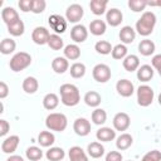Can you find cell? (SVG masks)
Returning a JSON list of instances; mask_svg holds the SVG:
<instances>
[{"instance_id":"6da1fadb","label":"cell","mask_w":161,"mask_h":161,"mask_svg":"<svg viewBox=\"0 0 161 161\" xmlns=\"http://www.w3.org/2000/svg\"><path fill=\"white\" fill-rule=\"evenodd\" d=\"M60 92V101L64 106L67 107H73L77 106L80 101V94L79 89L77 86L70 84V83H64L59 88Z\"/></svg>"},{"instance_id":"7a4b0ae2","label":"cell","mask_w":161,"mask_h":161,"mask_svg":"<svg viewBox=\"0 0 161 161\" xmlns=\"http://www.w3.org/2000/svg\"><path fill=\"white\" fill-rule=\"evenodd\" d=\"M156 25V15L152 11H145L136 23V30L140 35L147 36L153 31Z\"/></svg>"},{"instance_id":"3957f363","label":"cell","mask_w":161,"mask_h":161,"mask_svg":"<svg viewBox=\"0 0 161 161\" xmlns=\"http://www.w3.org/2000/svg\"><path fill=\"white\" fill-rule=\"evenodd\" d=\"M45 126L50 131L63 132L67 128V126H68V119H67L65 114L54 112V113H50V114L47 116V118H45Z\"/></svg>"},{"instance_id":"277c9868","label":"cell","mask_w":161,"mask_h":161,"mask_svg":"<svg viewBox=\"0 0 161 161\" xmlns=\"http://www.w3.org/2000/svg\"><path fill=\"white\" fill-rule=\"evenodd\" d=\"M31 63V57L26 52H19L16 53L9 62V67L13 72H20L25 68H28Z\"/></svg>"},{"instance_id":"5b68a950","label":"cell","mask_w":161,"mask_h":161,"mask_svg":"<svg viewBox=\"0 0 161 161\" xmlns=\"http://www.w3.org/2000/svg\"><path fill=\"white\" fill-rule=\"evenodd\" d=\"M153 97H155V92L150 86L142 84L137 88V103L141 107L150 106L153 101Z\"/></svg>"},{"instance_id":"8992f818","label":"cell","mask_w":161,"mask_h":161,"mask_svg":"<svg viewBox=\"0 0 161 161\" xmlns=\"http://www.w3.org/2000/svg\"><path fill=\"white\" fill-rule=\"evenodd\" d=\"M92 75L94 78V80L99 82V83H106L111 79V68L107 65V64H103V63H99L97 65H94L93 70H92Z\"/></svg>"},{"instance_id":"52a82bcc","label":"cell","mask_w":161,"mask_h":161,"mask_svg":"<svg viewBox=\"0 0 161 161\" xmlns=\"http://www.w3.org/2000/svg\"><path fill=\"white\" fill-rule=\"evenodd\" d=\"M84 10L79 4H72L65 10V18L69 23H78L83 18Z\"/></svg>"},{"instance_id":"ba28073f","label":"cell","mask_w":161,"mask_h":161,"mask_svg":"<svg viewBox=\"0 0 161 161\" xmlns=\"http://www.w3.org/2000/svg\"><path fill=\"white\" fill-rule=\"evenodd\" d=\"M49 36H50V33L47 28L44 26H36L33 33H31V39L35 44L38 45H44V44H48V40H49Z\"/></svg>"},{"instance_id":"9c48e42d","label":"cell","mask_w":161,"mask_h":161,"mask_svg":"<svg viewBox=\"0 0 161 161\" xmlns=\"http://www.w3.org/2000/svg\"><path fill=\"white\" fill-rule=\"evenodd\" d=\"M131 125V118L126 112H118L113 117V127L117 131H126Z\"/></svg>"},{"instance_id":"30bf717a","label":"cell","mask_w":161,"mask_h":161,"mask_svg":"<svg viewBox=\"0 0 161 161\" xmlns=\"http://www.w3.org/2000/svg\"><path fill=\"white\" fill-rule=\"evenodd\" d=\"M48 21H49L50 28L55 31V34H58V33H64L65 29H67V20H65L63 16L58 15V14L50 15L49 19H48Z\"/></svg>"},{"instance_id":"8fae6325","label":"cell","mask_w":161,"mask_h":161,"mask_svg":"<svg viewBox=\"0 0 161 161\" xmlns=\"http://www.w3.org/2000/svg\"><path fill=\"white\" fill-rule=\"evenodd\" d=\"M116 89H117L118 94L122 97H131L135 92L133 83L128 79H119L116 84Z\"/></svg>"},{"instance_id":"7c38bea8","label":"cell","mask_w":161,"mask_h":161,"mask_svg":"<svg viewBox=\"0 0 161 161\" xmlns=\"http://www.w3.org/2000/svg\"><path fill=\"white\" fill-rule=\"evenodd\" d=\"M70 38L75 43H83L88 38V30L84 25L77 24L70 29Z\"/></svg>"},{"instance_id":"4fadbf2b","label":"cell","mask_w":161,"mask_h":161,"mask_svg":"<svg viewBox=\"0 0 161 161\" xmlns=\"http://www.w3.org/2000/svg\"><path fill=\"white\" fill-rule=\"evenodd\" d=\"M73 130L78 136H87L91 132V123L87 118L79 117L73 123Z\"/></svg>"},{"instance_id":"5bb4252c","label":"cell","mask_w":161,"mask_h":161,"mask_svg":"<svg viewBox=\"0 0 161 161\" xmlns=\"http://www.w3.org/2000/svg\"><path fill=\"white\" fill-rule=\"evenodd\" d=\"M19 142H20L19 136H16V135L9 136V137H6V138L3 141V143H1V151H3L4 153H13V152L18 148Z\"/></svg>"},{"instance_id":"9a60e30c","label":"cell","mask_w":161,"mask_h":161,"mask_svg":"<svg viewBox=\"0 0 161 161\" xmlns=\"http://www.w3.org/2000/svg\"><path fill=\"white\" fill-rule=\"evenodd\" d=\"M122 19H123V15H122L121 10H118L116 8L109 9L106 14V20L111 26H118L122 23Z\"/></svg>"},{"instance_id":"2e32d148","label":"cell","mask_w":161,"mask_h":161,"mask_svg":"<svg viewBox=\"0 0 161 161\" xmlns=\"http://www.w3.org/2000/svg\"><path fill=\"white\" fill-rule=\"evenodd\" d=\"M52 68L55 73L58 74H63L64 72L68 70L69 68V63H68V59L65 57H57L53 59L52 62Z\"/></svg>"},{"instance_id":"e0dca14e","label":"cell","mask_w":161,"mask_h":161,"mask_svg":"<svg viewBox=\"0 0 161 161\" xmlns=\"http://www.w3.org/2000/svg\"><path fill=\"white\" fill-rule=\"evenodd\" d=\"M122 65L127 72H135L140 68V59L137 55L130 54L122 60Z\"/></svg>"},{"instance_id":"ac0fdd59","label":"cell","mask_w":161,"mask_h":161,"mask_svg":"<svg viewBox=\"0 0 161 161\" xmlns=\"http://www.w3.org/2000/svg\"><path fill=\"white\" fill-rule=\"evenodd\" d=\"M96 137L98 141L101 142H109L112 140H114L116 137V131L112 130L111 127H102L97 131L96 133Z\"/></svg>"},{"instance_id":"d6986e66","label":"cell","mask_w":161,"mask_h":161,"mask_svg":"<svg viewBox=\"0 0 161 161\" xmlns=\"http://www.w3.org/2000/svg\"><path fill=\"white\" fill-rule=\"evenodd\" d=\"M1 18H3V20L6 25H9V24L16 21L18 19H20L18 11L14 8H10V6H6L1 10Z\"/></svg>"},{"instance_id":"ffe728a7","label":"cell","mask_w":161,"mask_h":161,"mask_svg":"<svg viewBox=\"0 0 161 161\" xmlns=\"http://www.w3.org/2000/svg\"><path fill=\"white\" fill-rule=\"evenodd\" d=\"M135 38H136V30L132 26L126 25L119 30V39H121L122 43L130 44L135 40Z\"/></svg>"},{"instance_id":"44dd1931","label":"cell","mask_w":161,"mask_h":161,"mask_svg":"<svg viewBox=\"0 0 161 161\" xmlns=\"http://www.w3.org/2000/svg\"><path fill=\"white\" fill-rule=\"evenodd\" d=\"M153 77V68L148 64H143L137 69V79L141 82H148Z\"/></svg>"},{"instance_id":"7402d4cb","label":"cell","mask_w":161,"mask_h":161,"mask_svg":"<svg viewBox=\"0 0 161 161\" xmlns=\"http://www.w3.org/2000/svg\"><path fill=\"white\" fill-rule=\"evenodd\" d=\"M106 29H107V25H106V23H104L103 20H101V19H94V20H92L91 24H89V31H91L93 35H96V36L103 35V34L106 33Z\"/></svg>"},{"instance_id":"603a6c76","label":"cell","mask_w":161,"mask_h":161,"mask_svg":"<svg viewBox=\"0 0 161 161\" xmlns=\"http://www.w3.org/2000/svg\"><path fill=\"white\" fill-rule=\"evenodd\" d=\"M69 161H88L87 153L79 146H73L69 148Z\"/></svg>"},{"instance_id":"cb8c5ba5","label":"cell","mask_w":161,"mask_h":161,"mask_svg":"<svg viewBox=\"0 0 161 161\" xmlns=\"http://www.w3.org/2000/svg\"><path fill=\"white\" fill-rule=\"evenodd\" d=\"M39 88V82L36 78L34 77H26L24 80H23V91L28 94H33L38 91Z\"/></svg>"},{"instance_id":"d4e9b609","label":"cell","mask_w":161,"mask_h":161,"mask_svg":"<svg viewBox=\"0 0 161 161\" xmlns=\"http://www.w3.org/2000/svg\"><path fill=\"white\" fill-rule=\"evenodd\" d=\"M87 152H88V155H89L92 158H99V157H102V156L104 155V147H103L99 142L94 141V142H91V143L88 145Z\"/></svg>"},{"instance_id":"484cf974","label":"cell","mask_w":161,"mask_h":161,"mask_svg":"<svg viewBox=\"0 0 161 161\" xmlns=\"http://www.w3.org/2000/svg\"><path fill=\"white\" fill-rule=\"evenodd\" d=\"M155 48H156L155 47V43L152 40H150V39H143L138 44V52L142 55H145V57H148V55L153 54Z\"/></svg>"},{"instance_id":"4316f807","label":"cell","mask_w":161,"mask_h":161,"mask_svg":"<svg viewBox=\"0 0 161 161\" xmlns=\"http://www.w3.org/2000/svg\"><path fill=\"white\" fill-rule=\"evenodd\" d=\"M133 142V138L130 133H122L117 137V141H116V147L119 150V151H123V150H127L128 147H131Z\"/></svg>"},{"instance_id":"83f0119b","label":"cell","mask_w":161,"mask_h":161,"mask_svg":"<svg viewBox=\"0 0 161 161\" xmlns=\"http://www.w3.org/2000/svg\"><path fill=\"white\" fill-rule=\"evenodd\" d=\"M64 57L68 60H77L80 57V49L77 44H68L64 48Z\"/></svg>"},{"instance_id":"f1b7e54d","label":"cell","mask_w":161,"mask_h":161,"mask_svg":"<svg viewBox=\"0 0 161 161\" xmlns=\"http://www.w3.org/2000/svg\"><path fill=\"white\" fill-rule=\"evenodd\" d=\"M101 101H102V97L96 91H89V92H87L84 94V102L89 107H98Z\"/></svg>"},{"instance_id":"f546056e","label":"cell","mask_w":161,"mask_h":161,"mask_svg":"<svg viewBox=\"0 0 161 161\" xmlns=\"http://www.w3.org/2000/svg\"><path fill=\"white\" fill-rule=\"evenodd\" d=\"M59 104V98L55 93H48L44 96L43 98V106L45 109H49V111H53L58 107Z\"/></svg>"},{"instance_id":"4dcf8cb0","label":"cell","mask_w":161,"mask_h":161,"mask_svg":"<svg viewBox=\"0 0 161 161\" xmlns=\"http://www.w3.org/2000/svg\"><path fill=\"white\" fill-rule=\"evenodd\" d=\"M54 141H55V137H54V135H53L52 132H49V131H42V132L38 135V142H39V145L43 146V147H49V146H52V145L54 143Z\"/></svg>"},{"instance_id":"1f68e13d","label":"cell","mask_w":161,"mask_h":161,"mask_svg":"<svg viewBox=\"0 0 161 161\" xmlns=\"http://www.w3.org/2000/svg\"><path fill=\"white\" fill-rule=\"evenodd\" d=\"M108 1L107 0H92L89 3V8L94 15H102L106 11Z\"/></svg>"},{"instance_id":"d6a6232c","label":"cell","mask_w":161,"mask_h":161,"mask_svg":"<svg viewBox=\"0 0 161 161\" xmlns=\"http://www.w3.org/2000/svg\"><path fill=\"white\" fill-rule=\"evenodd\" d=\"M24 30H25V25L23 23V20L18 19L16 21L11 23L8 25V31L13 35V36H20L24 34Z\"/></svg>"},{"instance_id":"836d02e7","label":"cell","mask_w":161,"mask_h":161,"mask_svg":"<svg viewBox=\"0 0 161 161\" xmlns=\"http://www.w3.org/2000/svg\"><path fill=\"white\" fill-rule=\"evenodd\" d=\"M45 156L49 161H60V160L64 158L65 153H64V150L60 148V147H50L47 151Z\"/></svg>"},{"instance_id":"e575fe53","label":"cell","mask_w":161,"mask_h":161,"mask_svg":"<svg viewBox=\"0 0 161 161\" xmlns=\"http://www.w3.org/2000/svg\"><path fill=\"white\" fill-rule=\"evenodd\" d=\"M16 48V43L15 40H13L11 38H5L1 40L0 43V52L4 54V55H8L10 53H13Z\"/></svg>"},{"instance_id":"d590c367","label":"cell","mask_w":161,"mask_h":161,"mask_svg":"<svg viewBox=\"0 0 161 161\" xmlns=\"http://www.w3.org/2000/svg\"><path fill=\"white\" fill-rule=\"evenodd\" d=\"M25 155H26L28 160H30V161H39L43 157V151L36 146H30L26 148Z\"/></svg>"},{"instance_id":"8d00e7d4","label":"cell","mask_w":161,"mask_h":161,"mask_svg":"<svg viewBox=\"0 0 161 161\" xmlns=\"http://www.w3.org/2000/svg\"><path fill=\"white\" fill-rule=\"evenodd\" d=\"M94 49H96L97 53L103 54V55H107V54L112 53V49L113 48H112L111 43H108L107 40H98L96 43V45H94Z\"/></svg>"},{"instance_id":"74e56055","label":"cell","mask_w":161,"mask_h":161,"mask_svg":"<svg viewBox=\"0 0 161 161\" xmlns=\"http://www.w3.org/2000/svg\"><path fill=\"white\" fill-rule=\"evenodd\" d=\"M69 72H70V75L73 78H82L86 74V65L83 63L77 62V63H74V64L70 65Z\"/></svg>"},{"instance_id":"f35d334b","label":"cell","mask_w":161,"mask_h":161,"mask_svg":"<svg viewBox=\"0 0 161 161\" xmlns=\"http://www.w3.org/2000/svg\"><path fill=\"white\" fill-rule=\"evenodd\" d=\"M92 121L94 125H103L107 121V113L102 108H96L92 112Z\"/></svg>"},{"instance_id":"ab89813d","label":"cell","mask_w":161,"mask_h":161,"mask_svg":"<svg viewBox=\"0 0 161 161\" xmlns=\"http://www.w3.org/2000/svg\"><path fill=\"white\" fill-rule=\"evenodd\" d=\"M48 45L53 50H60L64 47V42H63V39L58 34H50L49 40H48Z\"/></svg>"},{"instance_id":"60d3db41","label":"cell","mask_w":161,"mask_h":161,"mask_svg":"<svg viewBox=\"0 0 161 161\" xmlns=\"http://www.w3.org/2000/svg\"><path fill=\"white\" fill-rule=\"evenodd\" d=\"M111 54H112V58L113 59H118V60L125 59L127 57V48L123 44H117V45L113 47Z\"/></svg>"},{"instance_id":"b9f144b4","label":"cell","mask_w":161,"mask_h":161,"mask_svg":"<svg viewBox=\"0 0 161 161\" xmlns=\"http://www.w3.org/2000/svg\"><path fill=\"white\" fill-rule=\"evenodd\" d=\"M128 6L132 11L135 13H140L143 11L145 8L147 6V1L146 0H130L128 1Z\"/></svg>"},{"instance_id":"7bdbcfd3","label":"cell","mask_w":161,"mask_h":161,"mask_svg":"<svg viewBox=\"0 0 161 161\" xmlns=\"http://www.w3.org/2000/svg\"><path fill=\"white\" fill-rule=\"evenodd\" d=\"M45 6H47V3L44 0H33V4H31V13L34 14H40L45 10Z\"/></svg>"},{"instance_id":"ee69618b","label":"cell","mask_w":161,"mask_h":161,"mask_svg":"<svg viewBox=\"0 0 161 161\" xmlns=\"http://www.w3.org/2000/svg\"><path fill=\"white\" fill-rule=\"evenodd\" d=\"M141 161H161V152L158 150H152V151H148Z\"/></svg>"},{"instance_id":"f6af8a7d","label":"cell","mask_w":161,"mask_h":161,"mask_svg":"<svg viewBox=\"0 0 161 161\" xmlns=\"http://www.w3.org/2000/svg\"><path fill=\"white\" fill-rule=\"evenodd\" d=\"M122 153L118 151H109L106 156V161H122Z\"/></svg>"},{"instance_id":"bcb514c9","label":"cell","mask_w":161,"mask_h":161,"mask_svg":"<svg viewBox=\"0 0 161 161\" xmlns=\"http://www.w3.org/2000/svg\"><path fill=\"white\" fill-rule=\"evenodd\" d=\"M31 4H33V0H20L19 8L21 11L28 13V11H31Z\"/></svg>"},{"instance_id":"7dc6e473","label":"cell","mask_w":161,"mask_h":161,"mask_svg":"<svg viewBox=\"0 0 161 161\" xmlns=\"http://www.w3.org/2000/svg\"><path fill=\"white\" fill-rule=\"evenodd\" d=\"M151 63H152V68H155V69L158 72V74L161 75V54L155 55V57L152 58Z\"/></svg>"},{"instance_id":"c3c4849f","label":"cell","mask_w":161,"mask_h":161,"mask_svg":"<svg viewBox=\"0 0 161 161\" xmlns=\"http://www.w3.org/2000/svg\"><path fill=\"white\" fill-rule=\"evenodd\" d=\"M10 130V125L6 119H0V136H5Z\"/></svg>"},{"instance_id":"681fc988","label":"cell","mask_w":161,"mask_h":161,"mask_svg":"<svg viewBox=\"0 0 161 161\" xmlns=\"http://www.w3.org/2000/svg\"><path fill=\"white\" fill-rule=\"evenodd\" d=\"M9 94V87L5 82H0V98L4 99Z\"/></svg>"},{"instance_id":"f907efd6","label":"cell","mask_w":161,"mask_h":161,"mask_svg":"<svg viewBox=\"0 0 161 161\" xmlns=\"http://www.w3.org/2000/svg\"><path fill=\"white\" fill-rule=\"evenodd\" d=\"M6 161H24V160H23V157L19 156V155H11L10 157H8Z\"/></svg>"},{"instance_id":"816d5d0a","label":"cell","mask_w":161,"mask_h":161,"mask_svg":"<svg viewBox=\"0 0 161 161\" xmlns=\"http://www.w3.org/2000/svg\"><path fill=\"white\" fill-rule=\"evenodd\" d=\"M158 103H160V106H161V93L158 94Z\"/></svg>"},{"instance_id":"f5cc1de1","label":"cell","mask_w":161,"mask_h":161,"mask_svg":"<svg viewBox=\"0 0 161 161\" xmlns=\"http://www.w3.org/2000/svg\"><path fill=\"white\" fill-rule=\"evenodd\" d=\"M157 6H161V0H158V1H157Z\"/></svg>"},{"instance_id":"db71d44e","label":"cell","mask_w":161,"mask_h":161,"mask_svg":"<svg viewBox=\"0 0 161 161\" xmlns=\"http://www.w3.org/2000/svg\"><path fill=\"white\" fill-rule=\"evenodd\" d=\"M130 161H131V160H130Z\"/></svg>"}]
</instances>
